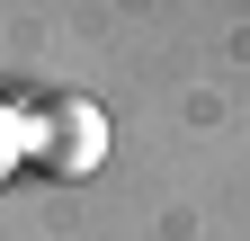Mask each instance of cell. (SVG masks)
Instances as JSON below:
<instances>
[{
    "label": "cell",
    "mask_w": 250,
    "mask_h": 241,
    "mask_svg": "<svg viewBox=\"0 0 250 241\" xmlns=\"http://www.w3.org/2000/svg\"><path fill=\"white\" fill-rule=\"evenodd\" d=\"M107 161V116L99 99H36L27 107V170H45V179H89Z\"/></svg>",
    "instance_id": "6da1fadb"
},
{
    "label": "cell",
    "mask_w": 250,
    "mask_h": 241,
    "mask_svg": "<svg viewBox=\"0 0 250 241\" xmlns=\"http://www.w3.org/2000/svg\"><path fill=\"white\" fill-rule=\"evenodd\" d=\"M9 170H27V107L0 99V188H9Z\"/></svg>",
    "instance_id": "7a4b0ae2"
}]
</instances>
